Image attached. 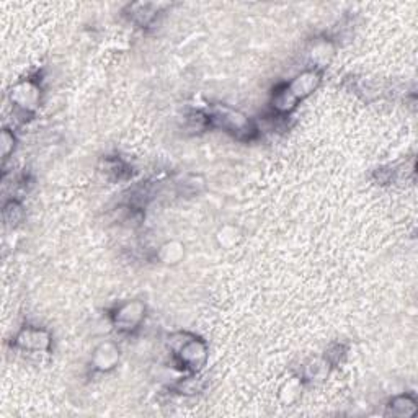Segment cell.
Masks as SVG:
<instances>
[{"label": "cell", "instance_id": "6da1fadb", "mask_svg": "<svg viewBox=\"0 0 418 418\" xmlns=\"http://www.w3.org/2000/svg\"><path fill=\"white\" fill-rule=\"evenodd\" d=\"M324 74L320 69H306L290 82L281 83L271 95V110L278 116H287L297 108L301 101L314 94L322 83Z\"/></svg>", "mask_w": 418, "mask_h": 418}, {"label": "cell", "instance_id": "7a4b0ae2", "mask_svg": "<svg viewBox=\"0 0 418 418\" xmlns=\"http://www.w3.org/2000/svg\"><path fill=\"white\" fill-rule=\"evenodd\" d=\"M209 126L235 137L237 141H252L257 136V126L247 115L229 105H211L206 111Z\"/></svg>", "mask_w": 418, "mask_h": 418}, {"label": "cell", "instance_id": "3957f363", "mask_svg": "<svg viewBox=\"0 0 418 418\" xmlns=\"http://www.w3.org/2000/svg\"><path fill=\"white\" fill-rule=\"evenodd\" d=\"M169 346L176 365L187 373L197 374L208 361V343L192 333H174L169 338Z\"/></svg>", "mask_w": 418, "mask_h": 418}, {"label": "cell", "instance_id": "277c9868", "mask_svg": "<svg viewBox=\"0 0 418 418\" xmlns=\"http://www.w3.org/2000/svg\"><path fill=\"white\" fill-rule=\"evenodd\" d=\"M41 83L38 77H28L18 81L8 92L13 110L22 116H31L41 103Z\"/></svg>", "mask_w": 418, "mask_h": 418}, {"label": "cell", "instance_id": "5b68a950", "mask_svg": "<svg viewBox=\"0 0 418 418\" xmlns=\"http://www.w3.org/2000/svg\"><path fill=\"white\" fill-rule=\"evenodd\" d=\"M111 324L118 332L133 333L141 327L146 319V304L139 299L124 301L111 310Z\"/></svg>", "mask_w": 418, "mask_h": 418}, {"label": "cell", "instance_id": "8992f818", "mask_svg": "<svg viewBox=\"0 0 418 418\" xmlns=\"http://www.w3.org/2000/svg\"><path fill=\"white\" fill-rule=\"evenodd\" d=\"M51 343H53L51 333L46 328L35 327V325L20 328L12 340V345L17 350L25 353H48L51 350Z\"/></svg>", "mask_w": 418, "mask_h": 418}, {"label": "cell", "instance_id": "52a82bcc", "mask_svg": "<svg viewBox=\"0 0 418 418\" xmlns=\"http://www.w3.org/2000/svg\"><path fill=\"white\" fill-rule=\"evenodd\" d=\"M122 351L115 342H103L95 348L90 358V368L97 373H110L119 363Z\"/></svg>", "mask_w": 418, "mask_h": 418}, {"label": "cell", "instance_id": "ba28073f", "mask_svg": "<svg viewBox=\"0 0 418 418\" xmlns=\"http://www.w3.org/2000/svg\"><path fill=\"white\" fill-rule=\"evenodd\" d=\"M308 53H309L310 62H312V67L322 71V69L325 66H328V62L332 61L333 54H335V48H333L331 40L320 38V40H315L314 43L310 44Z\"/></svg>", "mask_w": 418, "mask_h": 418}, {"label": "cell", "instance_id": "9c48e42d", "mask_svg": "<svg viewBox=\"0 0 418 418\" xmlns=\"http://www.w3.org/2000/svg\"><path fill=\"white\" fill-rule=\"evenodd\" d=\"M160 7L162 6H157V3H133L129 6V18L136 25L146 28L154 23L160 13Z\"/></svg>", "mask_w": 418, "mask_h": 418}, {"label": "cell", "instance_id": "30bf717a", "mask_svg": "<svg viewBox=\"0 0 418 418\" xmlns=\"http://www.w3.org/2000/svg\"><path fill=\"white\" fill-rule=\"evenodd\" d=\"M415 412L417 401L412 396H397L387 406V413L394 417H413Z\"/></svg>", "mask_w": 418, "mask_h": 418}, {"label": "cell", "instance_id": "8fae6325", "mask_svg": "<svg viewBox=\"0 0 418 418\" xmlns=\"http://www.w3.org/2000/svg\"><path fill=\"white\" fill-rule=\"evenodd\" d=\"M185 257L183 244L176 242V240H169V242L162 244L157 252V258L165 265H176L180 263Z\"/></svg>", "mask_w": 418, "mask_h": 418}, {"label": "cell", "instance_id": "7c38bea8", "mask_svg": "<svg viewBox=\"0 0 418 418\" xmlns=\"http://www.w3.org/2000/svg\"><path fill=\"white\" fill-rule=\"evenodd\" d=\"M2 216H3V222H6V226L15 227L17 224H20L23 216H25L23 204L18 201V199H8V201L3 204Z\"/></svg>", "mask_w": 418, "mask_h": 418}, {"label": "cell", "instance_id": "4fadbf2b", "mask_svg": "<svg viewBox=\"0 0 418 418\" xmlns=\"http://www.w3.org/2000/svg\"><path fill=\"white\" fill-rule=\"evenodd\" d=\"M301 391H303V378L294 376V378L287 379L286 383L281 385L280 397L285 403H292L301 396Z\"/></svg>", "mask_w": 418, "mask_h": 418}, {"label": "cell", "instance_id": "5bb4252c", "mask_svg": "<svg viewBox=\"0 0 418 418\" xmlns=\"http://www.w3.org/2000/svg\"><path fill=\"white\" fill-rule=\"evenodd\" d=\"M216 237L217 240H219V245L229 249L232 245H235L237 240H239V231H237L234 226H224L217 232Z\"/></svg>", "mask_w": 418, "mask_h": 418}, {"label": "cell", "instance_id": "9a60e30c", "mask_svg": "<svg viewBox=\"0 0 418 418\" xmlns=\"http://www.w3.org/2000/svg\"><path fill=\"white\" fill-rule=\"evenodd\" d=\"M15 134L10 128H3L2 131V157L3 160H7L8 157L13 154V151H15Z\"/></svg>", "mask_w": 418, "mask_h": 418}, {"label": "cell", "instance_id": "2e32d148", "mask_svg": "<svg viewBox=\"0 0 418 418\" xmlns=\"http://www.w3.org/2000/svg\"><path fill=\"white\" fill-rule=\"evenodd\" d=\"M128 170V167L123 164L119 159H106L105 160V175L113 176L115 180H119L123 176L124 172Z\"/></svg>", "mask_w": 418, "mask_h": 418}]
</instances>
